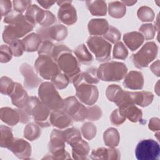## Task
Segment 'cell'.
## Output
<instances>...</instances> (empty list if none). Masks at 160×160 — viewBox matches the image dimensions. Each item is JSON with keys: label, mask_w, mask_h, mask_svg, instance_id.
<instances>
[{"label": "cell", "mask_w": 160, "mask_h": 160, "mask_svg": "<svg viewBox=\"0 0 160 160\" xmlns=\"http://www.w3.org/2000/svg\"><path fill=\"white\" fill-rule=\"evenodd\" d=\"M3 21L9 25L4 27L2 39L4 42L9 44L12 41L22 38L34 28V25L27 20L25 16L15 11L6 16Z\"/></svg>", "instance_id": "1"}, {"label": "cell", "mask_w": 160, "mask_h": 160, "mask_svg": "<svg viewBox=\"0 0 160 160\" xmlns=\"http://www.w3.org/2000/svg\"><path fill=\"white\" fill-rule=\"evenodd\" d=\"M23 108L40 127L44 128L51 125L49 119L51 110L37 97L30 96L26 106Z\"/></svg>", "instance_id": "2"}, {"label": "cell", "mask_w": 160, "mask_h": 160, "mask_svg": "<svg viewBox=\"0 0 160 160\" xmlns=\"http://www.w3.org/2000/svg\"><path fill=\"white\" fill-rule=\"evenodd\" d=\"M66 137L64 131L53 129L50 135L48 144L49 152L42 159H69L71 157L65 151Z\"/></svg>", "instance_id": "3"}, {"label": "cell", "mask_w": 160, "mask_h": 160, "mask_svg": "<svg viewBox=\"0 0 160 160\" xmlns=\"http://www.w3.org/2000/svg\"><path fill=\"white\" fill-rule=\"evenodd\" d=\"M38 97L41 102L50 110H62L64 99L51 82L46 81L40 84L38 89Z\"/></svg>", "instance_id": "4"}, {"label": "cell", "mask_w": 160, "mask_h": 160, "mask_svg": "<svg viewBox=\"0 0 160 160\" xmlns=\"http://www.w3.org/2000/svg\"><path fill=\"white\" fill-rule=\"evenodd\" d=\"M128 72L126 66L120 62L110 61L101 64L98 68V76L103 81H119Z\"/></svg>", "instance_id": "5"}, {"label": "cell", "mask_w": 160, "mask_h": 160, "mask_svg": "<svg viewBox=\"0 0 160 160\" xmlns=\"http://www.w3.org/2000/svg\"><path fill=\"white\" fill-rule=\"evenodd\" d=\"M158 52V47L157 44L153 42H147L136 53L133 54L131 59L134 66L138 69L148 67L157 57Z\"/></svg>", "instance_id": "6"}, {"label": "cell", "mask_w": 160, "mask_h": 160, "mask_svg": "<svg viewBox=\"0 0 160 160\" xmlns=\"http://www.w3.org/2000/svg\"><path fill=\"white\" fill-rule=\"evenodd\" d=\"M36 72L44 79L51 80L61 72L57 62L48 55H39L34 62Z\"/></svg>", "instance_id": "7"}, {"label": "cell", "mask_w": 160, "mask_h": 160, "mask_svg": "<svg viewBox=\"0 0 160 160\" xmlns=\"http://www.w3.org/2000/svg\"><path fill=\"white\" fill-rule=\"evenodd\" d=\"M86 43L99 62H106L111 59L112 46L104 38L100 36H90Z\"/></svg>", "instance_id": "8"}, {"label": "cell", "mask_w": 160, "mask_h": 160, "mask_svg": "<svg viewBox=\"0 0 160 160\" xmlns=\"http://www.w3.org/2000/svg\"><path fill=\"white\" fill-rule=\"evenodd\" d=\"M72 83L76 89V95L81 102L92 106L97 102L99 91L95 85L76 80H73Z\"/></svg>", "instance_id": "9"}, {"label": "cell", "mask_w": 160, "mask_h": 160, "mask_svg": "<svg viewBox=\"0 0 160 160\" xmlns=\"http://www.w3.org/2000/svg\"><path fill=\"white\" fill-rule=\"evenodd\" d=\"M56 62L60 71L69 78L71 82L72 79L81 72L78 61L72 54V51L62 53L56 59Z\"/></svg>", "instance_id": "10"}, {"label": "cell", "mask_w": 160, "mask_h": 160, "mask_svg": "<svg viewBox=\"0 0 160 160\" xmlns=\"http://www.w3.org/2000/svg\"><path fill=\"white\" fill-rule=\"evenodd\" d=\"M160 154L158 142L153 139H144L138 142L135 149L136 158L138 160H158Z\"/></svg>", "instance_id": "11"}, {"label": "cell", "mask_w": 160, "mask_h": 160, "mask_svg": "<svg viewBox=\"0 0 160 160\" xmlns=\"http://www.w3.org/2000/svg\"><path fill=\"white\" fill-rule=\"evenodd\" d=\"M62 111L75 121L81 122L86 119L87 108L80 103L75 96H69L64 99Z\"/></svg>", "instance_id": "12"}, {"label": "cell", "mask_w": 160, "mask_h": 160, "mask_svg": "<svg viewBox=\"0 0 160 160\" xmlns=\"http://www.w3.org/2000/svg\"><path fill=\"white\" fill-rule=\"evenodd\" d=\"M37 33L44 41H62L67 37L68 32L65 26L58 24L48 28H39Z\"/></svg>", "instance_id": "13"}, {"label": "cell", "mask_w": 160, "mask_h": 160, "mask_svg": "<svg viewBox=\"0 0 160 160\" xmlns=\"http://www.w3.org/2000/svg\"><path fill=\"white\" fill-rule=\"evenodd\" d=\"M59 6L58 12V18L66 25H72L77 21V13L75 8L72 5L71 1H56Z\"/></svg>", "instance_id": "14"}, {"label": "cell", "mask_w": 160, "mask_h": 160, "mask_svg": "<svg viewBox=\"0 0 160 160\" xmlns=\"http://www.w3.org/2000/svg\"><path fill=\"white\" fill-rule=\"evenodd\" d=\"M106 96L109 101L115 103L118 107L125 103H133L130 97L129 91H123L122 89L117 84H111L108 86L106 90Z\"/></svg>", "instance_id": "15"}, {"label": "cell", "mask_w": 160, "mask_h": 160, "mask_svg": "<svg viewBox=\"0 0 160 160\" xmlns=\"http://www.w3.org/2000/svg\"><path fill=\"white\" fill-rule=\"evenodd\" d=\"M19 71L24 77V87L25 88L34 89L42 82V79L38 76L29 64L22 63L19 67Z\"/></svg>", "instance_id": "16"}, {"label": "cell", "mask_w": 160, "mask_h": 160, "mask_svg": "<svg viewBox=\"0 0 160 160\" xmlns=\"http://www.w3.org/2000/svg\"><path fill=\"white\" fill-rule=\"evenodd\" d=\"M72 148V156L74 159H86L90 148L88 143L84 141L81 136H76L70 139L68 142Z\"/></svg>", "instance_id": "17"}, {"label": "cell", "mask_w": 160, "mask_h": 160, "mask_svg": "<svg viewBox=\"0 0 160 160\" xmlns=\"http://www.w3.org/2000/svg\"><path fill=\"white\" fill-rule=\"evenodd\" d=\"M8 149L16 157L21 159H29L31 155V146L30 144L21 138H14Z\"/></svg>", "instance_id": "18"}, {"label": "cell", "mask_w": 160, "mask_h": 160, "mask_svg": "<svg viewBox=\"0 0 160 160\" xmlns=\"http://www.w3.org/2000/svg\"><path fill=\"white\" fill-rule=\"evenodd\" d=\"M120 113L132 122H141L142 119V112L131 102L125 103L118 107Z\"/></svg>", "instance_id": "19"}, {"label": "cell", "mask_w": 160, "mask_h": 160, "mask_svg": "<svg viewBox=\"0 0 160 160\" xmlns=\"http://www.w3.org/2000/svg\"><path fill=\"white\" fill-rule=\"evenodd\" d=\"M51 125L59 129H63L72 124V119L62 110L52 111L50 114Z\"/></svg>", "instance_id": "20"}, {"label": "cell", "mask_w": 160, "mask_h": 160, "mask_svg": "<svg viewBox=\"0 0 160 160\" xmlns=\"http://www.w3.org/2000/svg\"><path fill=\"white\" fill-rule=\"evenodd\" d=\"M144 76L140 71H131L124 77L123 86L124 88L136 90L141 89L144 86Z\"/></svg>", "instance_id": "21"}, {"label": "cell", "mask_w": 160, "mask_h": 160, "mask_svg": "<svg viewBox=\"0 0 160 160\" xmlns=\"http://www.w3.org/2000/svg\"><path fill=\"white\" fill-rule=\"evenodd\" d=\"M10 97L11 98L12 103L18 108H24L26 106L29 98L26 91L24 89L22 86L18 82H15L14 90Z\"/></svg>", "instance_id": "22"}, {"label": "cell", "mask_w": 160, "mask_h": 160, "mask_svg": "<svg viewBox=\"0 0 160 160\" xmlns=\"http://www.w3.org/2000/svg\"><path fill=\"white\" fill-rule=\"evenodd\" d=\"M90 157L92 159L116 160L121 158V153L118 149L114 148H99L91 151Z\"/></svg>", "instance_id": "23"}, {"label": "cell", "mask_w": 160, "mask_h": 160, "mask_svg": "<svg viewBox=\"0 0 160 160\" xmlns=\"http://www.w3.org/2000/svg\"><path fill=\"white\" fill-rule=\"evenodd\" d=\"M109 23L105 19H92L88 24V32L94 36L104 35L109 28Z\"/></svg>", "instance_id": "24"}, {"label": "cell", "mask_w": 160, "mask_h": 160, "mask_svg": "<svg viewBox=\"0 0 160 160\" xmlns=\"http://www.w3.org/2000/svg\"><path fill=\"white\" fill-rule=\"evenodd\" d=\"M123 41L127 47L134 51L142 44L144 38L139 32L132 31L125 33L123 35Z\"/></svg>", "instance_id": "25"}, {"label": "cell", "mask_w": 160, "mask_h": 160, "mask_svg": "<svg viewBox=\"0 0 160 160\" xmlns=\"http://www.w3.org/2000/svg\"><path fill=\"white\" fill-rule=\"evenodd\" d=\"M130 97L132 102L141 107H147L151 104L153 101L154 95L149 91H139V92H129Z\"/></svg>", "instance_id": "26"}, {"label": "cell", "mask_w": 160, "mask_h": 160, "mask_svg": "<svg viewBox=\"0 0 160 160\" xmlns=\"http://www.w3.org/2000/svg\"><path fill=\"white\" fill-rule=\"evenodd\" d=\"M0 117L2 122L11 126H14L20 122V116L17 110L9 107L1 108Z\"/></svg>", "instance_id": "27"}, {"label": "cell", "mask_w": 160, "mask_h": 160, "mask_svg": "<svg viewBox=\"0 0 160 160\" xmlns=\"http://www.w3.org/2000/svg\"><path fill=\"white\" fill-rule=\"evenodd\" d=\"M98 69L95 67H91L86 69L84 72H80L72 80L81 81L91 84H98L99 79L98 76ZM71 81V82H72Z\"/></svg>", "instance_id": "28"}, {"label": "cell", "mask_w": 160, "mask_h": 160, "mask_svg": "<svg viewBox=\"0 0 160 160\" xmlns=\"http://www.w3.org/2000/svg\"><path fill=\"white\" fill-rule=\"evenodd\" d=\"M45 11L36 4H31L26 10L25 17L32 25L39 24L43 19Z\"/></svg>", "instance_id": "29"}, {"label": "cell", "mask_w": 160, "mask_h": 160, "mask_svg": "<svg viewBox=\"0 0 160 160\" xmlns=\"http://www.w3.org/2000/svg\"><path fill=\"white\" fill-rule=\"evenodd\" d=\"M22 41L24 45L25 51L34 52L38 50L42 42V39L38 33L32 32L25 36Z\"/></svg>", "instance_id": "30"}, {"label": "cell", "mask_w": 160, "mask_h": 160, "mask_svg": "<svg viewBox=\"0 0 160 160\" xmlns=\"http://www.w3.org/2000/svg\"><path fill=\"white\" fill-rule=\"evenodd\" d=\"M88 9L93 16H105L107 12V5L104 1L95 0L86 2Z\"/></svg>", "instance_id": "31"}, {"label": "cell", "mask_w": 160, "mask_h": 160, "mask_svg": "<svg viewBox=\"0 0 160 160\" xmlns=\"http://www.w3.org/2000/svg\"><path fill=\"white\" fill-rule=\"evenodd\" d=\"M75 56L78 62L84 64H91L93 61V57L84 44H81L74 50Z\"/></svg>", "instance_id": "32"}, {"label": "cell", "mask_w": 160, "mask_h": 160, "mask_svg": "<svg viewBox=\"0 0 160 160\" xmlns=\"http://www.w3.org/2000/svg\"><path fill=\"white\" fill-rule=\"evenodd\" d=\"M103 140L105 145L109 148L116 147L120 141V136L118 131L114 128L107 129L103 134Z\"/></svg>", "instance_id": "33"}, {"label": "cell", "mask_w": 160, "mask_h": 160, "mask_svg": "<svg viewBox=\"0 0 160 160\" xmlns=\"http://www.w3.org/2000/svg\"><path fill=\"white\" fill-rule=\"evenodd\" d=\"M126 12V6L121 1H112L108 4L109 14L114 18H122Z\"/></svg>", "instance_id": "34"}, {"label": "cell", "mask_w": 160, "mask_h": 160, "mask_svg": "<svg viewBox=\"0 0 160 160\" xmlns=\"http://www.w3.org/2000/svg\"><path fill=\"white\" fill-rule=\"evenodd\" d=\"M0 132V146L8 149L14 139L12 129L9 127L1 125Z\"/></svg>", "instance_id": "35"}, {"label": "cell", "mask_w": 160, "mask_h": 160, "mask_svg": "<svg viewBox=\"0 0 160 160\" xmlns=\"http://www.w3.org/2000/svg\"><path fill=\"white\" fill-rule=\"evenodd\" d=\"M41 134L40 126L36 122L28 124L24 129V137L30 141H33L38 139Z\"/></svg>", "instance_id": "36"}, {"label": "cell", "mask_w": 160, "mask_h": 160, "mask_svg": "<svg viewBox=\"0 0 160 160\" xmlns=\"http://www.w3.org/2000/svg\"><path fill=\"white\" fill-rule=\"evenodd\" d=\"M15 82L7 76H2L0 79V92L1 94L10 96L14 90Z\"/></svg>", "instance_id": "37"}, {"label": "cell", "mask_w": 160, "mask_h": 160, "mask_svg": "<svg viewBox=\"0 0 160 160\" xmlns=\"http://www.w3.org/2000/svg\"><path fill=\"white\" fill-rule=\"evenodd\" d=\"M138 18L142 22H150L152 21L154 19V12L153 10L146 6L140 7L137 12Z\"/></svg>", "instance_id": "38"}, {"label": "cell", "mask_w": 160, "mask_h": 160, "mask_svg": "<svg viewBox=\"0 0 160 160\" xmlns=\"http://www.w3.org/2000/svg\"><path fill=\"white\" fill-rule=\"evenodd\" d=\"M51 81V82L58 89H63L66 88L70 82L69 78L61 72H59Z\"/></svg>", "instance_id": "39"}, {"label": "cell", "mask_w": 160, "mask_h": 160, "mask_svg": "<svg viewBox=\"0 0 160 160\" xmlns=\"http://www.w3.org/2000/svg\"><path fill=\"white\" fill-rule=\"evenodd\" d=\"M81 131L83 137L88 139H92L96 135V126L90 122H86L82 124L81 128Z\"/></svg>", "instance_id": "40"}, {"label": "cell", "mask_w": 160, "mask_h": 160, "mask_svg": "<svg viewBox=\"0 0 160 160\" xmlns=\"http://www.w3.org/2000/svg\"><path fill=\"white\" fill-rule=\"evenodd\" d=\"M128 56V51L126 47L121 41H118L115 43L113 49L112 56L114 59L124 60Z\"/></svg>", "instance_id": "41"}, {"label": "cell", "mask_w": 160, "mask_h": 160, "mask_svg": "<svg viewBox=\"0 0 160 160\" xmlns=\"http://www.w3.org/2000/svg\"><path fill=\"white\" fill-rule=\"evenodd\" d=\"M139 31L146 40H151L154 38L156 29L153 24L147 23L142 24L139 28Z\"/></svg>", "instance_id": "42"}, {"label": "cell", "mask_w": 160, "mask_h": 160, "mask_svg": "<svg viewBox=\"0 0 160 160\" xmlns=\"http://www.w3.org/2000/svg\"><path fill=\"white\" fill-rule=\"evenodd\" d=\"M104 38L112 44L119 41L121 37V32L115 27L109 26L108 31L103 35Z\"/></svg>", "instance_id": "43"}, {"label": "cell", "mask_w": 160, "mask_h": 160, "mask_svg": "<svg viewBox=\"0 0 160 160\" xmlns=\"http://www.w3.org/2000/svg\"><path fill=\"white\" fill-rule=\"evenodd\" d=\"M87 116L86 119L89 121H98L102 116V110L101 109L96 106H90V107L87 108Z\"/></svg>", "instance_id": "44"}, {"label": "cell", "mask_w": 160, "mask_h": 160, "mask_svg": "<svg viewBox=\"0 0 160 160\" xmlns=\"http://www.w3.org/2000/svg\"><path fill=\"white\" fill-rule=\"evenodd\" d=\"M9 46L12 50L13 56L16 57H19L22 56L24 51H25L24 45L20 39H16L12 41L10 44Z\"/></svg>", "instance_id": "45"}, {"label": "cell", "mask_w": 160, "mask_h": 160, "mask_svg": "<svg viewBox=\"0 0 160 160\" xmlns=\"http://www.w3.org/2000/svg\"><path fill=\"white\" fill-rule=\"evenodd\" d=\"M12 56L13 54L10 46L1 44L0 47V62L1 63H6L11 60Z\"/></svg>", "instance_id": "46"}, {"label": "cell", "mask_w": 160, "mask_h": 160, "mask_svg": "<svg viewBox=\"0 0 160 160\" xmlns=\"http://www.w3.org/2000/svg\"><path fill=\"white\" fill-rule=\"evenodd\" d=\"M54 48V44L50 41H42L38 50V53L39 55L44 54L52 56V53Z\"/></svg>", "instance_id": "47"}, {"label": "cell", "mask_w": 160, "mask_h": 160, "mask_svg": "<svg viewBox=\"0 0 160 160\" xmlns=\"http://www.w3.org/2000/svg\"><path fill=\"white\" fill-rule=\"evenodd\" d=\"M14 10L18 12L22 13L28 9L31 5V1L28 0H14L12 1Z\"/></svg>", "instance_id": "48"}, {"label": "cell", "mask_w": 160, "mask_h": 160, "mask_svg": "<svg viewBox=\"0 0 160 160\" xmlns=\"http://www.w3.org/2000/svg\"><path fill=\"white\" fill-rule=\"evenodd\" d=\"M56 22V18L55 16L51 11L45 10L43 19L39 23V24L42 28H48L52 26Z\"/></svg>", "instance_id": "49"}, {"label": "cell", "mask_w": 160, "mask_h": 160, "mask_svg": "<svg viewBox=\"0 0 160 160\" xmlns=\"http://www.w3.org/2000/svg\"><path fill=\"white\" fill-rule=\"evenodd\" d=\"M126 118L120 113L119 109L114 110L110 116L111 122L114 126L122 124L126 121Z\"/></svg>", "instance_id": "50"}, {"label": "cell", "mask_w": 160, "mask_h": 160, "mask_svg": "<svg viewBox=\"0 0 160 160\" xmlns=\"http://www.w3.org/2000/svg\"><path fill=\"white\" fill-rule=\"evenodd\" d=\"M11 1L9 0H0V10L1 17L6 16L11 12Z\"/></svg>", "instance_id": "51"}, {"label": "cell", "mask_w": 160, "mask_h": 160, "mask_svg": "<svg viewBox=\"0 0 160 160\" xmlns=\"http://www.w3.org/2000/svg\"><path fill=\"white\" fill-rule=\"evenodd\" d=\"M67 51H71V50L66 45L64 44H58L54 46L52 53V58L56 61V59L62 53Z\"/></svg>", "instance_id": "52"}, {"label": "cell", "mask_w": 160, "mask_h": 160, "mask_svg": "<svg viewBox=\"0 0 160 160\" xmlns=\"http://www.w3.org/2000/svg\"><path fill=\"white\" fill-rule=\"evenodd\" d=\"M148 128L154 132H158L160 129V121L158 118H152L149 120Z\"/></svg>", "instance_id": "53"}, {"label": "cell", "mask_w": 160, "mask_h": 160, "mask_svg": "<svg viewBox=\"0 0 160 160\" xmlns=\"http://www.w3.org/2000/svg\"><path fill=\"white\" fill-rule=\"evenodd\" d=\"M20 116V122L22 124H26L31 119L30 116L26 111L24 108H18L16 109Z\"/></svg>", "instance_id": "54"}, {"label": "cell", "mask_w": 160, "mask_h": 160, "mask_svg": "<svg viewBox=\"0 0 160 160\" xmlns=\"http://www.w3.org/2000/svg\"><path fill=\"white\" fill-rule=\"evenodd\" d=\"M159 60H157L150 66V69L158 77L159 76Z\"/></svg>", "instance_id": "55"}, {"label": "cell", "mask_w": 160, "mask_h": 160, "mask_svg": "<svg viewBox=\"0 0 160 160\" xmlns=\"http://www.w3.org/2000/svg\"><path fill=\"white\" fill-rule=\"evenodd\" d=\"M37 2L44 8L45 9H49L50 8L55 2L56 1H37Z\"/></svg>", "instance_id": "56"}, {"label": "cell", "mask_w": 160, "mask_h": 160, "mask_svg": "<svg viewBox=\"0 0 160 160\" xmlns=\"http://www.w3.org/2000/svg\"><path fill=\"white\" fill-rule=\"evenodd\" d=\"M121 2L125 5V6H132L134 4H136L137 2L136 1H121Z\"/></svg>", "instance_id": "57"}]
</instances>
